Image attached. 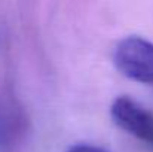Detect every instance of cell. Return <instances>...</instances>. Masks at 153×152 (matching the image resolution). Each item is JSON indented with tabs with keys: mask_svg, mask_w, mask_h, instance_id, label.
Segmentation results:
<instances>
[{
	"mask_svg": "<svg viewBox=\"0 0 153 152\" xmlns=\"http://www.w3.org/2000/svg\"><path fill=\"white\" fill-rule=\"evenodd\" d=\"M68 152H107L98 148V146H94V145H88V143H79V145H74L71 146Z\"/></svg>",
	"mask_w": 153,
	"mask_h": 152,
	"instance_id": "cell-4",
	"label": "cell"
},
{
	"mask_svg": "<svg viewBox=\"0 0 153 152\" xmlns=\"http://www.w3.org/2000/svg\"><path fill=\"white\" fill-rule=\"evenodd\" d=\"M110 116L120 130L153 149V113L149 109L129 97L120 96L111 103Z\"/></svg>",
	"mask_w": 153,
	"mask_h": 152,
	"instance_id": "cell-2",
	"label": "cell"
},
{
	"mask_svg": "<svg viewBox=\"0 0 153 152\" xmlns=\"http://www.w3.org/2000/svg\"><path fill=\"white\" fill-rule=\"evenodd\" d=\"M113 61L125 78L153 87V42L128 36L116 45Z\"/></svg>",
	"mask_w": 153,
	"mask_h": 152,
	"instance_id": "cell-1",
	"label": "cell"
},
{
	"mask_svg": "<svg viewBox=\"0 0 153 152\" xmlns=\"http://www.w3.org/2000/svg\"><path fill=\"white\" fill-rule=\"evenodd\" d=\"M12 104H0V149L10 145V140L16 137L21 119L18 113L12 110Z\"/></svg>",
	"mask_w": 153,
	"mask_h": 152,
	"instance_id": "cell-3",
	"label": "cell"
}]
</instances>
